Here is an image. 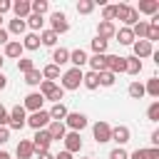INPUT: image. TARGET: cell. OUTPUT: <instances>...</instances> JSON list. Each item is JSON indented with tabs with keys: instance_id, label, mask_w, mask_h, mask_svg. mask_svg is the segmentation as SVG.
<instances>
[{
	"instance_id": "6da1fadb",
	"label": "cell",
	"mask_w": 159,
	"mask_h": 159,
	"mask_svg": "<svg viewBox=\"0 0 159 159\" xmlns=\"http://www.w3.org/2000/svg\"><path fill=\"white\" fill-rule=\"evenodd\" d=\"M114 20L124 22V27H134V25L139 22V12L134 10V5L119 2V5H114Z\"/></svg>"
},
{
	"instance_id": "7a4b0ae2",
	"label": "cell",
	"mask_w": 159,
	"mask_h": 159,
	"mask_svg": "<svg viewBox=\"0 0 159 159\" xmlns=\"http://www.w3.org/2000/svg\"><path fill=\"white\" fill-rule=\"evenodd\" d=\"M82 70H77V67H70V70H65L62 72V77H60V87L62 89H80V84H82Z\"/></svg>"
},
{
	"instance_id": "3957f363",
	"label": "cell",
	"mask_w": 159,
	"mask_h": 159,
	"mask_svg": "<svg viewBox=\"0 0 159 159\" xmlns=\"http://www.w3.org/2000/svg\"><path fill=\"white\" fill-rule=\"evenodd\" d=\"M50 30L60 37V35H65L67 30H70V20H67V15L62 12V10H55V12H50Z\"/></svg>"
},
{
	"instance_id": "277c9868",
	"label": "cell",
	"mask_w": 159,
	"mask_h": 159,
	"mask_svg": "<svg viewBox=\"0 0 159 159\" xmlns=\"http://www.w3.org/2000/svg\"><path fill=\"white\" fill-rule=\"evenodd\" d=\"M7 117H10V119H7V129H10V132H12V129H17V132H20V129L25 127L27 112H25V107H22V104H17V107H12V109L7 112Z\"/></svg>"
},
{
	"instance_id": "5b68a950",
	"label": "cell",
	"mask_w": 159,
	"mask_h": 159,
	"mask_svg": "<svg viewBox=\"0 0 159 159\" xmlns=\"http://www.w3.org/2000/svg\"><path fill=\"white\" fill-rule=\"evenodd\" d=\"M65 122V127H67V132H82L89 122H87V114H82V112H67V117L62 119Z\"/></svg>"
},
{
	"instance_id": "8992f818",
	"label": "cell",
	"mask_w": 159,
	"mask_h": 159,
	"mask_svg": "<svg viewBox=\"0 0 159 159\" xmlns=\"http://www.w3.org/2000/svg\"><path fill=\"white\" fill-rule=\"evenodd\" d=\"M92 137H94V142H97V144H107V142H109V137H112V124H109V122H104V119L94 122V124H92Z\"/></svg>"
},
{
	"instance_id": "52a82bcc",
	"label": "cell",
	"mask_w": 159,
	"mask_h": 159,
	"mask_svg": "<svg viewBox=\"0 0 159 159\" xmlns=\"http://www.w3.org/2000/svg\"><path fill=\"white\" fill-rule=\"evenodd\" d=\"M30 142H32V149H35V154H42V152H50L52 137H50V132H47V129H37V132H35V137H32Z\"/></svg>"
},
{
	"instance_id": "ba28073f",
	"label": "cell",
	"mask_w": 159,
	"mask_h": 159,
	"mask_svg": "<svg viewBox=\"0 0 159 159\" xmlns=\"http://www.w3.org/2000/svg\"><path fill=\"white\" fill-rule=\"evenodd\" d=\"M50 122H52V119H50L47 109H40V112H32V114L25 119V127H32V129L37 132V129H47Z\"/></svg>"
},
{
	"instance_id": "9c48e42d",
	"label": "cell",
	"mask_w": 159,
	"mask_h": 159,
	"mask_svg": "<svg viewBox=\"0 0 159 159\" xmlns=\"http://www.w3.org/2000/svg\"><path fill=\"white\" fill-rule=\"evenodd\" d=\"M129 139H132V129H129L127 124H117V127H112V137H109V142H117V147H124Z\"/></svg>"
},
{
	"instance_id": "30bf717a",
	"label": "cell",
	"mask_w": 159,
	"mask_h": 159,
	"mask_svg": "<svg viewBox=\"0 0 159 159\" xmlns=\"http://www.w3.org/2000/svg\"><path fill=\"white\" fill-rule=\"evenodd\" d=\"M42 104H45V97L40 94V92H30L27 97H25V102H22V107H25V112H40L42 109Z\"/></svg>"
},
{
	"instance_id": "8fae6325",
	"label": "cell",
	"mask_w": 159,
	"mask_h": 159,
	"mask_svg": "<svg viewBox=\"0 0 159 159\" xmlns=\"http://www.w3.org/2000/svg\"><path fill=\"white\" fill-rule=\"evenodd\" d=\"M62 142H65V152H70V154H77L82 149V134L80 132H67Z\"/></svg>"
},
{
	"instance_id": "7c38bea8",
	"label": "cell",
	"mask_w": 159,
	"mask_h": 159,
	"mask_svg": "<svg viewBox=\"0 0 159 159\" xmlns=\"http://www.w3.org/2000/svg\"><path fill=\"white\" fill-rule=\"evenodd\" d=\"M22 42L20 40H10L5 47H2V57H7V60H20L22 57Z\"/></svg>"
},
{
	"instance_id": "4fadbf2b",
	"label": "cell",
	"mask_w": 159,
	"mask_h": 159,
	"mask_svg": "<svg viewBox=\"0 0 159 159\" xmlns=\"http://www.w3.org/2000/svg\"><path fill=\"white\" fill-rule=\"evenodd\" d=\"M132 52H134V57H137V60H144V57H152L154 47H152L147 40H134V45H132Z\"/></svg>"
},
{
	"instance_id": "5bb4252c",
	"label": "cell",
	"mask_w": 159,
	"mask_h": 159,
	"mask_svg": "<svg viewBox=\"0 0 159 159\" xmlns=\"http://www.w3.org/2000/svg\"><path fill=\"white\" fill-rule=\"evenodd\" d=\"M137 12H144V15H149V17H154L157 12H159V0H139V5L134 7Z\"/></svg>"
},
{
	"instance_id": "9a60e30c",
	"label": "cell",
	"mask_w": 159,
	"mask_h": 159,
	"mask_svg": "<svg viewBox=\"0 0 159 159\" xmlns=\"http://www.w3.org/2000/svg\"><path fill=\"white\" fill-rule=\"evenodd\" d=\"M12 12H15V17H20V20H27L30 17V0H12Z\"/></svg>"
},
{
	"instance_id": "2e32d148",
	"label": "cell",
	"mask_w": 159,
	"mask_h": 159,
	"mask_svg": "<svg viewBox=\"0 0 159 159\" xmlns=\"http://www.w3.org/2000/svg\"><path fill=\"white\" fill-rule=\"evenodd\" d=\"M114 32H117V27H114V22H104V20H99V25H97V35L94 37H102V40H112L114 37Z\"/></svg>"
},
{
	"instance_id": "e0dca14e",
	"label": "cell",
	"mask_w": 159,
	"mask_h": 159,
	"mask_svg": "<svg viewBox=\"0 0 159 159\" xmlns=\"http://www.w3.org/2000/svg\"><path fill=\"white\" fill-rule=\"evenodd\" d=\"M20 42H22V50H27V52L40 50V35H37V32H25Z\"/></svg>"
},
{
	"instance_id": "ac0fdd59",
	"label": "cell",
	"mask_w": 159,
	"mask_h": 159,
	"mask_svg": "<svg viewBox=\"0 0 159 159\" xmlns=\"http://www.w3.org/2000/svg\"><path fill=\"white\" fill-rule=\"evenodd\" d=\"M107 72L122 75V72H124V57H119V55H107Z\"/></svg>"
},
{
	"instance_id": "d6986e66",
	"label": "cell",
	"mask_w": 159,
	"mask_h": 159,
	"mask_svg": "<svg viewBox=\"0 0 159 159\" xmlns=\"http://www.w3.org/2000/svg\"><path fill=\"white\" fill-rule=\"evenodd\" d=\"M17 159H32L35 157V149H32V142L30 139H20L17 142V149H15Z\"/></svg>"
},
{
	"instance_id": "ffe728a7",
	"label": "cell",
	"mask_w": 159,
	"mask_h": 159,
	"mask_svg": "<svg viewBox=\"0 0 159 159\" xmlns=\"http://www.w3.org/2000/svg\"><path fill=\"white\" fill-rule=\"evenodd\" d=\"M87 65H89V72H104L107 70V55H92L89 60H87Z\"/></svg>"
},
{
	"instance_id": "44dd1931",
	"label": "cell",
	"mask_w": 159,
	"mask_h": 159,
	"mask_svg": "<svg viewBox=\"0 0 159 159\" xmlns=\"http://www.w3.org/2000/svg\"><path fill=\"white\" fill-rule=\"evenodd\" d=\"M87 60H89V55L80 47V50H72L70 52V62H72V67H77V70H82L84 65H87Z\"/></svg>"
},
{
	"instance_id": "7402d4cb",
	"label": "cell",
	"mask_w": 159,
	"mask_h": 159,
	"mask_svg": "<svg viewBox=\"0 0 159 159\" xmlns=\"http://www.w3.org/2000/svg\"><path fill=\"white\" fill-rule=\"evenodd\" d=\"M124 72H127V75H132V77H137V75L142 72V60H137L134 55L124 57Z\"/></svg>"
},
{
	"instance_id": "603a6c76",
	"label": "cell",
	"mask_w": 159,
	"mask_h": 159,
	"mask_svg": "<svg viewBox=\"0 0 159 159\" xmlns=\"http://www.w3.org/2000/svg\"><path fill=\"white\" fill-rule=\"evenodd\" d=\"M25 25H27V30H30V32H37V35H40V32H42V27H45V17H42V15H32V12H30V17L25 20Z\"/></svg>"
},
{
	"instance_id": "cb8c5ba5",
	"label": "cell",
	"mask_w": 159,
	"mask_h": 159,
	"mask_svg": "<svg viewBox=\"0 0 159 159\" xmlns=\"http://www.w3.org/2000/svg\"><path fill=\"white\" fill-rule=\"evenodd\" d=\"M114 37H117V42H119V45H127V47H132V45H134L132 27H119V30L114 32Z\"/></svg>"
},
{
	"instance_id": "d4e9b609",
	"label": "cell",
	"mask_w": 159,
	"mask_h": 159,
	"mask_svg": "<svg viewBox=\"0 0 159 159\" xmlns=\"http://www.w3.org/2000/svg\"><path fill=\"white\" fill-rule=\"evenodd\" d=\"M67 62H70V50H67V47H55V50H52V65L62 67V65H67Z\"/></svg>"
},
{
	"instance_id": "484cf974",
	"label": "cell",
	"mask_w": 159,
	"mask_h": 159,
	"mask_svg": "<svg viewBox=\"0 0 159 159\" xmlns=\"http://www.w3.org/2000/svg\"><path fill=\"white\" fill-rule=\"evenodd\" d=\"M67 112H70V109H67L62 102H57V104H52V107L47 109V114H50V119H52V122H62V119L67 117Z\"/></svg>"
},
{
	"instance_id": "4316f807",
	"label": "cell",
	"mask_w": 159,
	"mask_h": 159,
	"mask_svg": "<svg viewBox=\"0 0 159 159\" xmlns=\"http://www.w3.org/2000/svg\"><path fill=\"white\" fill-rule=\"evenodd\" d=\"M47 132H50V137H52V142H55V139H65L67 127H65V122H50V124H47Z\"/></svg>"
},
{
	"instance_id": "83f0119b",
	"label": "cell",
	"mask_w": 159,
	"mask_h": 159,
	"mask_svg": "<svg viewBox=\"0 0 159 159\" xmlns=\"http://www.w3.org/2000/svg\"><path fill=\"white\" fill-rule=\"evenodd\" d=\"M7 35H25L27 32V25H25V20H20V17H15V20H10L7 22Z\"/></svg>"
},
{
	"instance_id": "f1b7e54d",
	"label": "cell",
	"mask_w": 159,
	"mask_h": 159,
	"mask_svg": "<svg viewBox=\"0 0 159 159\" xmlns=\"http://www.w3.org/2000/svg\"><path fill=\"white\" fill-rule=\"evenodd\" d=\"M60 77H62V72H60V67H57V65H52V62H50V65H45V67H42V80L55 82V80H60Z\"/></svg>"
},
{
	"instance_id": "f546056e",
	"label": "cell",
	"mask_w": 159,
	"mask_h": 159,
	"mask_svg": "<svg viewBox=\"0 0 159 159\" xmlns=\"http://www.w3.org/2000/svg\"><path fill=\"white\" fill-rule=\"evenodd\" d=\"M30 10H32V15L45 17V12H50V2L47 0H30Z\"/></svg>"
},
{
	"instance_id": "4dcf8cb0",
	"label": "cell",
	"mask_w": 159,
	"mask_h": 159,
	"mask_svg": "<svg viewBox=\"0 0 159 159\" xmlns=\"http://www.w3.org/2000/svg\"><path fill=\"white\" fill-rule=\"evenodd\" d=\"M82 84H84L89 92H94V89L99 87V77H97V72H84V75H82Z\"/></svg>"
},
{
	"instance_id": "1f68e13d",
	"label": "cell",
	"mask_w": 159,
	"mask_h": 159,
	"mask_svg": "<svg viewBox=\"0 0 159 159\" xmlns=\"http://www.w3.org/2000/svg\"><path fill=\"white\" fill-rule=\"evenodd\" d=\"M144 94L159 99V77H149V80H147V84H144Z\"/></svg>"
},
{
	"instance_id": "d6a6232c",
	"label": "cell",
	"mask_w": 159,
	"mask_h": 159,
	"mask_svg": "<svg viewBox=\"0 0 159 159\" xmlns=\"http://www.w3.org/2000/svg\"><path fill=\"white\" fill-rule=\"evenodd\" d=\"M57 40H60V37H57V35H55V32H52L50 27L40 32V45H47V47H55V45H57Z\"/></svg>"
},
{
	"instance_id": "836d02e7",
	"label": "cell",
	"mask_w": 159,
	"mask_h": 159,
	"mask_svg": "<svg viewBox=\"0 0 159 159\" xmlns=\"http://www.w3.org/2000/svg\"><path fill=\"white\" fill-rule=\"evenodd\" d=\"M127 92H129V97H132V99H142V97H144V84H142L139 80H134V82H129Z\"/></svg>"
},
{
	"instance_id": "e575fe53",
	"label": "cell",
	"mask_w": 159,
	"mask_h": 159,
	"mask_svg": "<svg viewBox=\"0 0 159 159\" xmlns=\"http://www.w3.org/2000/svg\"><path fill=\"white\" fill-rule=\"evenodd\" d=\"M147 30H149V22H147V20H139V22L132 27L134 40H144V37H147Z\"/></svg>"
},
{
	"instance_id": "d590c367",
	"label": "cell",
	"mask_w": 159,
	"mask_h": 159,
	"mask_svg": "<svg viewBox=\"0 0 159 159\" xmlns=\"http://www.w3.org/2000/svg\"><path fill=\"white\" fill-rule=\"evenodd\" d=\"M89 45H92V52H94V55H107V45H109L107 40H102V37H94Z\"/></svg>"
},
{
	"instance_id": "8d00e7d4",
	"label": "cell",
	"mask_w": 159,
	"mask_h": 159,
	"mask_svg": "<svg viewBox=\"0 0 159 159\" xmlns=\"http://www.w3.org/2000/svg\"><path fill=\"white\" fill-rule=\"evenodd\" d=\"M97 77H99V87H112V84L117 82V75H112V72H107V70L99 72Z\"/></svg>"
},
{
	"instance_id": "74e56055",
	"label": "cell",
	"mask_w": 159,
	"mask_h": 159,
	"mask_svg": "<svg viewBox=\"0 0 159 159\" xmlns=\"http://www.w3.org/2000/svg\"><path fill=\"white\" fill-rule=\"evenodd\" d=\"M62 99H65V89H62L60 84H57V87L45 97V102H52V104H57V102H62Z\"/></svg>"
},
{
	"instance_id": "f35d334b",
	"label": "cell",
	"mask_w": 159,
	"mask_h": 159,
	"mask_svg": "<svg viewBox=\"0 0 159 159\" xmlns=\"http://www.w3.org/2000/svg\"><path fill=\"white\" fill-rule=\"evenodd\" d=\"M94 5H97L94 0H80V2H77V12H80V15H89V12L94 10Z\"/></svg>"
},
{
	"instance_id": "ab89813d",
	"label": "cell",
	"mask_w": 159,
	"mask_h": 159,
	"mask_svg": "<svg viewBox=\"0 0 159 159\" xmlns=\"http://www.w3.org/2000/svg\"><path fill=\"white\" fill-rule=\"evenodd\" d=\"M25 82H27L30 87H35V84H40V82H42V72H40V70H30V72L25 75Z\"/></svg>"
},
{
	"instance_id": "60d3db41",
	"label": "cell",
	"mask_w": 159,
	"mask_h": 159,
	"mask_svg": "<svg viewBox=\"0 0 159 159\" xmlns=\"http://www.w3.org/2000/svg\"><path fill=\"white\" fill-rule=\"evenodd\" d=\"M147 119H149V122H159V99H154V102L147 107Z\"/></svg>"
},
{
	"instance_id": "b9f144b4",
	"label": "cell",
	"mask_w": 159,
	"mask_h": 159,
	"mask_svg": "<svg viewBox=\"0 0 159 159\" xmlns=\"http://www.w3.org/2000/svg\"><path fill=\"white\" fill-rule=\"evenodd\" d=\"M144 40H147L149 45L159 40V25H157V22H149V30H147V37H144Z\"/></svg>"
},
{
	"instance_id": "7bdbcfd3",
	"label": "cell",
	"mask_w": 159,
	"mask_h": 159,
	"mask_svg": "<svg viewBox=\"0 0 159 159\" xmlns=\"http://www.w3.org/2000/svg\"><path fill=\"white\" fill-rule=\"evenodd\" d=\"M17 70H20L22 75H27L30 70H35V62H32L30 57H20V60H17Z\"/></svg>"
},
{
	"instance_id": "ee69618b",
	"label": "cell",
	"mask_w": 159,
	"mask_h": 159,
	"mask_svg": "<svg viewBox=\"0 0 159 159\" xmlns=\"http://www.w3.org/2000/svg\"><path fill=\"white\" fill-rule=\"evenodd\" d=\"M109 159H129V152H127L124 147H114V149L109 152Z\"/></svg>"
},
{
	"instance_id": "f6af8a7d",
	"label": "cell",
	"mask_w": 159,
	"mask_h": 159,
	"mask_svg": "<svg viewBox=\"0 0 159 159\" xmlns=\"http://www.w3.org/2000/svg\"><path fill=\"white\" fill-rule=\"evenodd\" d=\"M102 20L104 22H112L114 20V5H102Z\"/></svg>"
},
{
	"instance_id": "bcb514c9",
	"label": "cell",
	"mask_w": 159,
	"mask_h": 159,
	"mask_svg": "<svg viewBox=\"0 0 159 159\" xmlns=\"http://www.w3.org/2000/svg\"><path fill=\"white\" fill-rule=\"evenodd\" d=\"M7 142H10V129L0 127V144H7Z\"/></svg>"
},
{
	"instance_id": "7dc6e473",
	"label": "cell",
	"mask_w": 159,
	"mask_h": 159,
	"mask_svg": "<svg viewBox=\"0 0 159 159\" xmlns=\"http://www.w3.org/2000/svg\"><path fill=\"white\" fill-rule=\"evenodd\" d=\"M7 10H12V0H0V15H5Z\"/></svg>"
},
{
	"instance_id": "c3c4849f",
	"label": "cell",
	"mask_w": 159,
	"mask_h": 159,
	"mask_svg": "<svg viewBox=\"0 0 159 159\" xmlns=\"http://www.w3.org/2000/svg\"><path fill=\"white\" fill-rule=\"evenodd\" d=\"M129 159H147V149H134L129 154Z\"/></svg>"
},
{
	"instance_id": "681fc988",
	"label": "cell",
	"mask_w": 159,
	"mask_h": 159,
	"mask_svg": "<svg viewBox=\"0 0 159 159\" xmlns=\"http://www.w3.org/2000/svg\"><path fill=\"white\" fill-rule=\"evenodd\" d=\"M7 119H10V117H7V109L0 104V127H7Z\"/></svg>"
},
{
	"instance_id": "f907efd6",
	"label": "cell",
	"mask_w": 159,
	"mask_h": 159,
	"mask_svg": "<svg viewBox=\"0 0 159 159\" xmlns=\"http://www.w3.org/2000/svg\"><path fill=\"white\" fill-rule=\"evenodd\" d=\"M147 159H159V147H149L147 149Z\"/></svg>"
},
{
	"instance_id": "816d5d0a",
	"label": "cell",
	"mask_w": 159,
	"mask_h": 159,
	"mask_svg": "<svg viewBox=\"0 0 159 159\" xmlns=\"http://www.w3.org/2000/svg\"><path fill=\"white\" fill-rule=\"evenodd\" d=\"M7 42H10V35H7V30H5V27H0V45L5 47Z\"/></svg>"
},
{
	"instance_id": "f5cc1de1",
	"label": "cell",
	"mask_w": 159,
	"mask_h": 159,
	"mask_svg": "<svg viewBox=\"0 0 159 159\" xmlns=\"http://www.w3.org/2000/svg\"><path fill=\"white\" fill-rule=\"evenodd\" d=\"M149 142H152L154 147H159V129H154V132H152V139H149Z\"/></svg>"
},
{
	"instance_id": "db71d44e",
	"label": "cell",
	"mask_w": 159,
	"mask_h": 159,
	"mask_svg": "<svg viewBox=\"0 0 159 159\" xmlns=\"http://www.w3.org/2000/svg\"><path fill=\"white\" fill-rule=\"evenodd\" d=\"M55 159H72V154H70V152H65V149H62V152H60V154H55Z\"/></svg>"
},
{
	"instance_id": "11a10c76",
	"label": "cell",
	"mask_w": 159,
	"mask_h": 159,
	"mask_svg": "<svg viewBox=\"0 0 159 159\" xmlns=\"http://www.w3.org/2000/svg\"><path fill=\"white\" fill-rule=\"evenodd\" d=\"M37 159H55V154H50V152H42V154H37Z\"/></svg>"
},
{
	"instance_id": "9f6ffc18",
	"label": "cell",
	"mask_w": 159,
	"mask_h": 159,
	"mask_svg": "<svg viewBox=\"0 0 159 159\" xmlns=\"http://www.w3.org/2000/svg\"><path fill=\"white\" fill-rule=\"evenodd\" d=\"M5 87H7V77L0 72V89H5Z\"/></svg>"
},
{
	"instance_id": "6f0895ef",
	"label": "cell",
	"mask_w": 159,
	"mask_h": 159,
	"mask_svg": "<svg viewBox=\"0 0 159 159\" xmlns=\"http://www.w3.org/2000/svg\"><path fill=\"white\" fill-rule=\"evenodd\" d=\"M0 159H10V154H7L5 149H0Z\"/></svg>"
},
{
	"instance_id": "680465c9",
	"label": "cell",
	"mask_w": 159,
	"mask_h": 159,
	"mask_svg": "<svg viewBox=\"0 0 159 159\" xmlns=\"http://www.w3.org/2000/svg\"><path fill=\"white\" fill-rule=\"evenodd\" d=\"M2 65H5V57L0 55V72H2Z\"/></svg>"
},
{
	"instance_id": "91938a15",
	"label": "cell",
	"mask_w": 159,
	"mask_h": 159,
	"mask_svg": "<svg viewBox=\"0 0 159 159\" xmlns=\"http://www.w3.org/2000/svg\"><path fill=\"white\" fill-rule=\"evenodd\" d=\"M82 159H94V157H82Z\"/></svg>"
},
{
	"instance_id": "94428289",
	"label": "cell",
	"mask_w": 159,
	"mask_h": 159,
	"mask_svg": "<svg viewBox=\"0 0 159 159\" xmlns=\"http://www.w3.org/2000/svg\"><path fill=\"white\" fill-rule=\"evenodd\" d=\"M0 27H2V15H0Z\"/></svg>"
}]
</instances>
